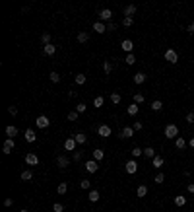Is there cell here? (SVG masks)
Returning <instances> with one entry per match:
<instances>
[{
    "instance_id": "8",
    "label": "cell",
    "mask_w": 194,
    "mask_h": 212,
    "mask_svg": "<svg viewBox=\"0 0 194 212\" xmlns=\"http://www.w3.org/2000/svg\"><path fill=\"white\" fill-rule=\"evenodd\" d=\"M97 132H99V136H103V138H109V136H111V126L109 125H101L97 129Z\"/></svg>"
},
{
    "instance_id": "3",
    "label": "cell",
    "mask_w": 194,
    "mask_h": 212,
    "mask_svg": "<svg viewBox=\"0 0 194 212\" xmlns=\"http://www.w3.org/2000/svg\"><path fill=\"white\" fill-rule=\"evenodd\" d=\"M35 125H37L39 129H47V126L51 125V119L47 117V115H41V117H37V119H35Z\"/></svg>"
},
{
    "instance_id": "13",
    "label": "cell",
    "mask_w": 194,
    "mask_h": 212,
    "mask_svg": "<svg viewBox=\"0 0 194 212\" xmlns=\"http://www.w3.org/2000/svg\"><path fill=\"white\" fill-rule=\"evenodd\" d=\"M68 163H70V160H68L66 156H58V158H56V166H58L60 169H64Z\"/></svg>"
},
{
    "instance_id": "51",
    "label": "cell",
    "mask_w": 194,
    "mask_h": 212,
    "mask_svg": "<svg viewBox=\"0 0 194 212\" xmlns=\"http://www.w3.org/2000/svg\"><path fill=\"white\" fill-rule=\"evenodd\" d=\"M186 123L194 125V113H188V115H186Z\"/></svg>"
},
{
    "instance_id": "28",
    "label": "cell",
    "mask_w": 194,
    "mask_h": 212,
    "mask_svg": "<svg viewBox=\"0 0 194 212\" xmlns=\"http://www.w3.org/2000/svg\"><path fill=\"white\" fill-rule=\"evenodd\" d=\"M22 181H31V179H33V173L29 171V169H25V171H22Z\"/></svg>"
},
{
    "instance_id": "50",
    "label": "cell",
    "mask_w": 194,
    "mask_h": 212,
    "mask_svg": "<svg viewBox=\"0 0 194 212\" xmlns=\"http://www.w3.org/2000/svg\"><path fill=\"white\" fill-rule=\"evenodd\" d=\"M132 129H134V130H142V129H144V125L140 123V121H136V123L132 125Z\"/></svg>"
},
{
    "instance_id": "15",
    "label": "cell",
    "mask_w": 194,
    "mask_h": 212,
    "mask_svg": "<svg viewBox=\"0 0 194 212\" xmlns=\"http://www.w3.org/2000/svg\"><path fill=\"white\" fill-rule=\"evenodd\" d=\"M138 111H140V105H138V103H130V105H128V109H126V113L134 117V115H138Z\"/></svg>"
},
{
    "instance_id": "9",
    "label": "cell",
    "mask_w": 194,
    "mask_h": 212,
    "mask_svg": "<svg viewBox=\"0 0 194 212\" xmlns=\"http://www.w3.org/2000/svg\"><path fill=\"white\" fill-rule=\"evenodd\" d=\"M122 14H124V18H132V16L136 14V6H134V4L124 6V8H122Z\"/></svg>"
},
{
    "instance_id": "17",
    "label": "cell",
    "mask_w": 194,
    "mask_h": 212,
    "mask_svg": "<svg viewBox=\"0 0 194 212\" xmlns=\"http://www.w3.org/2000/svg\"><path fill=\"white\" fill-rule=\"evenodd\" d=\"M146 82V74L144 72H136L134 74V84H138V86H140V84H144Z\"/></svg>"
},
{
    "instance_id": "47",
    "label": "cell",
    "mask_w": 194,
    "mask_h": 212,
    "mask_svg": "<svg viewBox=\"0 0 194 212\" xmlns=\"http://www.w3.org/2000/svg\"><path fill=\"white\" fill-rule=\"evenodd\" d=\"M90 183H91V181H87V179H82V181H80V187H82V189H90Z\"/></svg>"
},
{
    "instance_id": "34",
    "label": "cell",
    "mask_w": 194,
    "mask_h": 212,
    "mask_svg": "<svg viewBox=\"0 0 194 212\" xmlns=\"http://www.w3.org/2000/svg\"><path fill=\"white\" fill-rule=\"evenodd\" d=\"M86 80H87V78H86V74H76V84H78V86L86 84Z\"/></svg>"
},
{
    "instance_id": "57",
    "label": "cell",
    "mask_w": 194,
    "mask_h": 212,
    "mask_svg": "<svg viewBox=\"0 0 194 212\" xmlns=\"http://www.w3.org/2000/svg\"><path fill=\"white\" fill-rule=\"evenodd\" d=\"M22 212H27V210H22Z\"/></svg>"
},
{
    "instance_id": "25",
    "label": "cell",
    "mask_w": 194,
    "mask_h": 212,
    "mask_svg": "<svg viewBox=\"0 0 194 212\" xmlns=\"http://www.w3.org/2000/svg\"><path fill=\"white\" fill-rule=\"evenodd\" d=\"M130 152H132V158H134V160H136V158H140V156H144V148H138V146H134Z\"/></svg>"
},
{
    "instance_id": "46",
    "label": "cell",
    "mask_w": 194,
    "mask_h": 212,
    "mask_svg": "<svg viewBox=\"0 0 194 212\" xmlns=\"http://www.w3.org/2000/svg\"><path fill=\"white\" fill-rule=\"evenodd\" d=\"M8 113L12 115V117H14V115H18V107H16V105H10V107H8Z\"/></svg>"
},
{
    "instance_id": "1",
    "label": "cell",
    "mask_w": 194,
    "mask_h": 212,
    "mask_svg": "<svg viewBox=\"0 0 194 212\" xmlns=\"http://www.w3.org/2000/svg\"><path fill=\"white\" fill-rule=\"evenodd\" d=\"M177 134H179L177 125H167L165 126V136H167V138H177Z\"/></svg>"
},
{
    "instance_id": "2",
    "label": "cell",
    "mask_w": 194,
    "mask_h": 212,
    "mask_svg": "<svg viewBox=\"0 0 194 212\" xmlns=\"http://www.w3.org/2000/svg\"><path fill=\"white\" fill-rule=\"evenodd\" d=\"M165 60H167V62H171V64H175V62L179 60V55H177V51L167 49V51H165Z\"/></svg>"
},
{
    "instance_id": "16",
    "label": "cell",
    "mask_w": 194,
    "mask_h": 212,
    "mask_svg": "<svg viewBox=\"0 0 194 212\" xmlns=\"http://www.w3.org/2000/svg\"><path fill=\"white\" fill-rule=\"evenodd\" d=\"M103 158H105V152L101 150V148H95V150H93V160H95V162H101Z\"/></svg>"
},
{
    "instance_id": "14",
    "label": "cell",
    "mask_w": 194,
    "mask_h": 212,
    "mask_svg": "<svg viewBox=\"0 0 194 212\" xmlns=\"http://www.w3.org/2000/svg\"><path fill=\"white\" fill-rule=\"evenodd\" d=\"M23 136H25V140L27 142H35V138H37V134H35V130H31V129H27L23 132Z\"/></svg>"
},
{
    "instance_id": "38",
    "label": "cell",
    "mask_w": 194,
    "mask_h": 212,
    "mask_svg": "<svg viewBox=\"0 0 194 212\" xmlns=\"http://www.w3.org/2000/svg\"><path fill=\"white\" fill-rule=\"evenodd\" d=\"M124 60H126V64H130V66H132L134 62H136V55H132V53H128V55H126V59H124Z\"/></svg>"
},
{
    "instance_id": "54",
    "label": "cell",
    "mask_w": 194,
    "mask_h": 212,
    "mask_svg": "<svg viewBox=\"0 0 194 212\" xmlns=\"http://www.w3.org/2000/svg\"><path fill=\"white\" fill-rule=\"evenodd\" d=\"M186 31H188V33H194V22L190 25H186Z\"/></svg>"
},
{
    "instance_id": "32",
    "label": "cell",
    "mask_w": 194,
    "mask_h": 212,
    "mask_svg": "<svg viewBox=\"0 0 194 212\" xmlns=\"http://www.w3.org/2000/svg\"><path fill=\"white\" fill-rule=\"evenodd\" d=\"M161 107H163V101H159V99L151 101V109H153V111H161Z\"/></svg>"
},
{
    "instance_id": "33",
    "label": "cell",
    "mask_w": 194,
    "mask_h": 212,
    "mask_svg": "<svg viewBox=\"0 0 194 212\" xmlns=\"http://www.w3.org/2000/svg\"><path fill=\"white\" fill-rule=\"evenodd\" d=\"M99 200V191H90V203H97Z\"/></svg>"
},
{
    "instance_id": "41",
    "label": "cell",
    "mask_w": 194,
    "mask_h": 212,
    "mask_svg": "<svg viewBox=\"0 0 194 212\" xmlns=\"http://www.w3.org/2000/svg\"><path fill=\"white\" fill-rule=\"evenodd\" d=\"M153 181H155L157 185H161V183H163V181H165V175H163V173H157V175L153 177Z\"/></svg>"
},
{
    "instance_id": "22",
    "label": "cell",
    "mask_w": 194,
    "mask_h": 212,
    "mask_svg": "<svg viewBox=\"0 0 194 212\" xmlns=\"http://www.w3.org/2000/svg\"><path fill=\"white\" fill-rule=\"evenodd\" d=\"M144 156L148 158V160H153V158H155V150H153V148H151V146L144 148Z\"/></svg>"
},
{
    "instance_id": "26",
    "label": "cell",
    "mask_w": 194,
    "mask_h": 212,
    "mask_svg": "<svg viewBox=\"0 0 194 212\" xmlns=\"http://www.w3.org/2000/svg\"><path fill=\"white\" fill-rule=\"evenodd\" d=\"M136 195H138L140 199H142V197H146V195H148V187H146V185H140V187L136 189Z\"/></svg>"
},
{
    "instance_id": "49",
    "label": "cell",
    "mask_w": 194,
    "mask_h": 212,
    "mask_svg": "<svg viewBox=\"0 0 194 212\" xmlns=\"http://www.w3.org/2000/svg\"><path fill=\"white\" fill-rule=\"evenodd\" d=\"M86 107H87V105H86V103H78V107H76V111H78V113H83V111H86Z\"/></svg>"
},
{
    "instance_id": "12",
    "label": "cell",
    "mask_w": 194,
    "mask_h": 212,
    "mask_svg": "<svg viewBox=\"0 0 194 212\" xmlns=\"http://www.w3.org/2000/svg\"><path fill=\"white\" fill-rule=\"evenodd\" d=\"M120 47H122V51H126V53H132V49H134V43L130 39H124L122 43H120Z\"/></svg>"
},
{
    "instance_id": "4",
    "label": "cell",
    "mask_w": 194,
    "mask_h": 212,
    "mask_svg": "<svg viewBox=\"0 0 194 212\" xmlns=\"http://www.w3.org/2000/svg\"><path fill=\"white\" fill-rule=\"evenodd\" d=\"M14 148H16L14 138H6V142H4V146H2V152H4V154H12Z\"/></svg>"
},
{
    "instance_id": "21",
    "label": "cell",
    "mask_w": 194,
    "mask_h": 212,
    "mask_svg": "<svg viewBox=\"0 0 194 212\" xmlns=\"http://www.w3.org/2000/svg\"><path fill=\"white\" fill-rule=\"evenodd\" d=\"M151 166H153L155 169H159V167H163V158L161 156H155L153 160H151Z\"/></svg>"
},
{
    "instance_id": "35",
    "label": "cell",
    "mask_w": 194,
    "mask_h": 212,
    "mask_svg": "<svg viewBox=\"0 0 194 212\" xmlns=\"http://www.w3.org/2000/svg\"><path fill=\"white\" fill-rule=\"evenodd\" d=\"M78 117H80V113H78V111H70V113H68V121H72V123H74V121H78Z\"/></svg>"
},
{
    "instance_id": "30",
    "label": "cell",
    "mask_w": 194,
    "mask_h": 212,
    "mask_svg": "<svg viewBox=\"0 0 194 212\" xmlns=\"http://www.w3.org/2000/svg\"><path fill=\"white\" fill-rule=\"evenodd\" d=\"M175 204H177V206H185V204H186V197H182V195L175 197Z\"/></svg>"
},
{
    "instance_id": "20",
    "label": "cell",
    "mask_w": 194,
    "mask_h": 212,
    "mask_svg": "<svg viewBox=\"0 0 194 212\" xmlns=\"http://www.w3.org/2000/svg\"><path fill=\"white\" fill-rule=\"evenodd\" d=\"M74 138H76L78 144H86V142H87V136L83 134V132H76V134H74Z\"/></svg>"
},
{
    "instance_id": "19",
    "label": "cell",
    "mask_w": 194,
    "mask_h": 212,
    "mask_svg": "<svg viewBox=\"0 0 194 212\" xmlns=\"http://www.w3.org/2000/svg\"><path fill=\"white\" fill-rule=\"evenodd\" d=\"M43 53L51 57V55H55V53H56V47L52 45V43H49V45H45V47H43Z\"/></svg>"
},
{
    "instance_id": "5",
    "label": "cell",
    "mask_w": 194,
    "mask_h": 212,
    "mask_svg": "<svg viewBox=\"0 0 194 212\" xmlns=\"http://www.w3.org/2000/svg\"><path fill=\"white\" fill-rule=\"evenodd\" d=\"M99 18H101V22H111V18H113V10H109V8L99 10Z\"/></svg>"
},
{
    "instance_id": "53",
    "label": "cell",
    "mask_w": 194,
    "mask_h": 212,
    "mask_svg": "<svg viewBox=\"0 0 194 212\" xmlns=\"http://www.w3.org/2000/svg\"><path fill=\"white\" fill-rule=\"evenodd\" d=\"M4 206H14V199H6L4 200Z\"/></svg>"
},
{
    "instance_id": "44",
    "label": "cell",
    "mask_w": 194,
    "mask_h": 212,
    "mask_svg": "<svg viewBox=\"0 0 194 212\" xmlns=\"http://www.w3.org/2000/svg\"><path fill=\"white\" fill-rule=\"evenodd\" d=\"M52 210H55V212H64V206H62L60 203H55V204H52Z\"/></svg>"
},
{
    "instance_id": "43",
    "label": "cell",
    "mask_w": 194,
    "mask_h": 212,
    "mask_svg": "<svg viewBox=\"0 0 194 212\" xmlns=\"http://www.w3.org/2000/svg\"><path fill=\"white\" fill-rule=\"evenodd\" d=\"M56 191H58V195H64L66 191H68V185H66V183H60V185H58V189H56Z\"/></svg>"
},
{
    "instance_id": "29",
    "label": "cell",
    "mask_w": 194,
    "mask_h": 212,
    "mask_svg": "<svg viewBox=\"0 0 194 212\" xmlns=\"http://www.w3.org/2000/svg\"><path fill=\"white\" fill-rule=\"evenodd\" d=\"M175 146H177V148H181V150H182V148L186 146V140L182 138V136H177V140H175Z\"/></svg>"
},
{
    "instance_id": "10",
    "label": "cell",
    "mask_w": 194,
    "mask_h": 212,
    "mask_svg": "<svg viewBox=\"0 0 194 212\" xmlns=\"http://www.w3.org/2000/svg\"><path fill=\"white\" fill-rule=\"evenodd\" d=\"M86 169L90 173H95L97 169H99V162H95V160H90V162H86Z\"/></svg>"
},
{
    "instance_id": "6",
    "label": "cell",
    "mask_w": 194,
    "mask_h": 212,
    "mask_svg": "<svg viewBox=\"0 0 194 212\" xmlns=\"http://www.w3.org/2000/svg\"><path fill=\"white\" fill-rule=\"evenodd\" d=\"M76 146H78V142H76L74 136H72V138H66V140H64V150L74 152V150H76Z\"/></svg>"
},
{
    "instance_id": "24",
    "label": "cell",
    "mask_w": 194,
    "mask_h": 212,
    "mask_svg": "<svg viewBox=\"0 0 194 212\" xmlns=\"http://www.w3.org/2000/svg\"><path fill=\"white\" fill-rule=\"evenodd\" d=\"M37 162H39V160H37V156H35V154H27V156H25V163H29V166H35Z\"/></svg>"
},
{
    "instance_id": "39",
    "label": "cell",
    "mask_w": 194,
    "mask_h": 212,
    "mask_svg": "<svg viewBox=\"0 0 194 212\" xmlns=\"http://www.w3.org/2000/svg\"><path fill=\"white\" fill-rule=\"evenodd\" d=\"M132 24H134L132 18H124L122 20V27H132Z\"/></svg>"
},
{
    "instance_id": "55",
    "label": "cell",
    "mask_w": 194,
    "mask_h": 212,
    "mask_svg": "<svg viewBox=\"0 0 194 212\" xmlns=\"http://www.w3.org/2000/svg\"><path fill=\"white\" fill-rule=\"evenodd\" d=\"M188 193H194V183H188V187H186Z\"/></svg>"
},
{
    "instance_id": "36",
    "label": "cell",
    "mask_w": 194,
    "mask_h": 212,
    "mask_svg": "<svg viewBox=\"0 0 194 212\" xmlns=\"http://www.w3.org/2000/svg\"><path fill=\"white\" fill-rule=\"evenodd\" d=\"M103 103H105V99L101 97V95H97V97H95V99H93V107H97V109H99V107H101V105H103Z\"/></svg>"
},
{
    "instance_id": "27",
    "label": "cell",
    "mask_w": 194,
    "mask_h": 212,
    "mask_svg": "<svg viewBox=\"0 0 194 212\" xmlns=\"http://www.w3.org/2000/svg\"><path fill=\"white\" fill-rule=\"evenodd\" d=\"M6 134H8V138H14L16 134H18V129H16V126H6Z\"/></svg>"
},
{
    "instance_id": "11",
    "label": "cell",
    "mask_w": 194,
    "mask_h": 212,
    "mask_svg": "<svg viewBox=\"0 0 194 212\" xmlns=\"http://www.w3.org/2000/svg\"><path fill=\"white\" fill-rule=\"evenodd\" d=\"M124 167H126L128 173H136V171H138V163H136V160H128Z\"/></svg>"
},
{
    "instance_id": "31",
    "label": "cell",
    "mask_w": 194,
    "mask_h": 212,
    "mask_svg": "<svg viewBox=\"0 0 194 212\" xmlns=\"http://www.w3.org/2000/svg\"><path fill=\"white\" fill-rule=\"evenodd\" d=\"M103 72H105V74H111V72H113V64H111L109 60L103 62Z\"/></svg>"
},
{
    "instance_id": "37",
    "label": "cell",
    "mask_w": 194,
    "mask_h": 212,
    "mask_svg": "<svg viewBox=\"0 0 194 212\" xmlns=\"http://www.w3.org/2000/svg\"><path fill=\"white\" fill-rule=\"evenodd\" d=\"M49 78H51V82H55V84H58V82H60V74H58V72H51V74H49Z\"/></svg>"
},
{
    "instance_id": "42",
    "label": "cell",
    "mask_w": 194,
    "mask_h": 212,
    "mask_svg": "<svg viewBox=\"0 0 194 212\" xmlns=\"http://www.w3.org/2000/svg\"><path fill=\"white\" fill-rule=\"evenodd\" d=\"M41 41H43V45H49L51 43V33H43L41 35Z\"/></svg>"
},
{
    "instance_id": "18",
    "label": "cell",
    "mask_w": 194,
    "mask_h": 212,
    "mask_svg": "<svg viewBox=\"0 0 194 212\" xmlns=\"http://www.w3.org/2000/svg\"><path fill=\"white\" fill-rule=\"evenodd\" d=\"M76 41H78V43H87V41H90V35H87L86 31H80L78 37H76Z\"/></svg>"
},
{
    "instance_id": "48",
    "label": "cell",
    "mask_w": 194,
    "mask_h": 212,
    "mask_svg": "<svg viewBox=\"0 0 194 212\" xmlns=\"http://www.w3.org/2000/svg\"><path fill=\"white\" fill-rule=\"evenodd\" d=\"M117 27H118V24H115V22H109V24H107V29H109V31H115Z\"/></svg>"
},
{
    "instance_id": "45",
    "label": "cell",
    "mask_w": 194,
    "mask_h": 212,
    "mask_svg": "<svg viewBox=\"0 0 194 212\" xmlns=\"http://www.w3.org/2000/svg\"><path fill=\"white\" fill-rule=\"evenodd\" d=\"M111 101L113 103H120V93H111Z\"/></svg>"
},
{
    "instance_id": "23",
    "label": "cell",
    "mask_w": 194,
    "mask_h": 212,
    "mask_svg": "<svg viewBox=\"0 0 194 212\" xmlns=\"http://www.w3.org/2000/svg\"><path fill=\"white\" fill-rule=\"evenodd\" d=\"M93 29H95L97 33H105V29H107V25H105L103 22H95V24H93Z\"/></svg>"
},
{
    "instance_id": "40",
    "label": "cell",
    "mask_w": 194,
    "mask_h": 212,
    "mask_svg": "<svg viewBox=\"0 0 194 212\" xmlns=\"http://www.w3.org/2000/svg\"><path fill=\"white\" fill-rule=\"evenodd\" d=\"M144 99H146V97H144V93H136V95H134V103H138V105H140V103H144Z\"/></svg>"
},
{
    "instance_id": "52",
    "label": "cell",
    "mask_w": 194,
    "mask_h": 212,
    "mask_svg": "<svg viewBox=\"0 0 194 212\" xmlns=\"http://www.w3.org/2000/svg\"><path fill=\"white\" fill-rule=\"evenodd\" d=\"M82 160V152H74V162H80Z\"/></svg>"
},
{
    "instance_id": "56",
    "label": "cell",
    "mask_w": 194,
    "mask_h": 212,
    "mask_svg": "<svg viewBox=\"0 0 194 212\" xmlns=\"http://www.w3.org/2000/svg\"><path fill=\"white\" fill-rule=\"evenodd\" d=\"M188 144H190V148H194V136L190 138V142H188Z\"/></svg>"
},
{
    "instance_id": "7",
    "label": "cell",
    "mask_w": 194,
    "mask_h": 212,
    "mask_svg": "<svg viewBox=\"0 0 194 212\" xmlns=\"http://www.w3.org/2000/svg\"><path fill=\"white\" fill-rule=\"evenodd\" d=\"M134 132H136V130L132 129V126H124V129L120 130V134H118V136H120V138H132Z\"/></svg>"
}]
</instances>
